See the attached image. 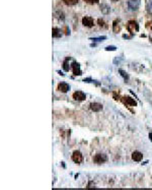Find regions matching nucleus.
<instances>
[{
    "label": "nucleus",
    "instance_id": "obj_1",
    "mask_svg": "<svg viewBox=\"0 0 152 190\" xmlns=\"http://www.w3.org/2000/svg\"><path fill=\"white\" fill-rule=\"evenodd\" d=\"M127 29H128L129 33L133 36L134 32H138V31H139V24H138V23L135 22V20H129L128 24H127Z\"/></svg>",
    "mask_w": 152,
    "mask_h": 190
},
{
    "label": "nucleus",
    "instance_id": "obj_2",
    "mask_svg": "<svg viewBox=\"0 0 152 190\" xmlns=\"http://www.w3.org/2000/svg\"><path fill=\"white\" fill-rule=\"evenodd\" d=\"M140 0H129L128 1V7L130 10H138L140 7Z\"/></svg>",
    "mask_w": 152,
    "mask_h": 190
},
{
    "label": "nucleus",
    "instance_id": "obj_3",
    "mask_svg": "<svg viewBox=\"0 0 152 190\" xmlns=\"http://www.w3.org/2000/svg\"><path fill=\"white\" fill-rule=\"evenodd\" d=\"M93 161L96 164H102V163H106L108 161V157L105 154H98L94 155Z\"/></svg>",
    "mask_w": 152,
    "mask_h": 190
},
{
    "label": "nucleus",
    "instance_id": "obj_4",
    "mask_svg": "<svg viewBox=\"0 0 152 190\" xmlns=\"http://www.w3.org/2000/svg\"><path fill=\"white\" fill-rule=\"evenodd\" d=\"M82 24L84 26H87V28H92L94 25V20L90 16H84L82 18Z\"/></svg>",
    "mask_w": 152,
    "mask_h": 190
},
{
    "label": "nucleus",
    "instance_id": "obj_5",
    "mask_svg": "<svg viewBox=\"0 0 152 190\" xmlns=\"http://www.w3.org/2000/svg\"><path fill=\"white\" fill-rule=\"evenodd\" d=\"M121 100H122V102H123V103L125 104L126 106H133V107L137 106V102H136L134 99L130 98V97H123Z\"/></svg>",
    "mask_w": 152,
    "mask_h": 190
},
{
    "label": "nucleus",
    "instance_id": "obj_6",
    "mask_svg": "<svg viewBox=\"0 0 152 190\" xmlns=\"http://www.w3.org/2000/svg\"><path fill=\"white\" fill-rule=\"evenodd\" d=\"M73 99L75 100V101H79V102H81V101H84L85 99H86V96H85V94L83 93V92H80V91H77V92H75L74 94H73Z\"/></svg>",
    "mask_w": 152,
    "mask_h": 190
},
{
    "label": "nucleus",
    "instance_id": "obj_7",
    "mask_svg": "<svg viewBox=\"0 0 152 190\" xmlns=\"http://www.w3.org/2000/svg\"><path fill=\"white\" fill-rule=\"evenodd\" d=\"M72 160H73V162L77 163V164H80V163H82V161H83V157H82L80 152L75 151L72 154Z\"/></svg>",
    "mask_w": 152,
    "mask_h": 190
},
{
    "label": "nucleus",
    "instance_id": "obj_8",
    "mask_svg": "<svg viewBox=\"0 0 152 190\" xmlns=\"http://www.w3.org/2000/svg\"><path fill=\"white\" fill-rule=\"evenodd\" d=\"M71 66H72V69H73V74L74 75H81V70H80V65H79V63H77V62H74L71 64Z\"/></svg>",
    "mask_w": 152,
    "mask_h": 190
},
{
    "label": "nucleus",
    "instance_id": "obj_9",
    "mask_svg": "<svg viewBox=\"0 0 152 190\" xmlns=\"http://www.w3.org/2000/svg\"><path fill=\"white\" fill-rule=\"evenodd\" d=\"M57 89H58V91H60L62 93H67L69 90H70V85H69L68 83H60L57 86Z\"/></svg>",
    "mask_w": 152,
    "mask_h": 190
},
{
    "label": "nucleus",
    "instance_id": "obj_10",
    "mask_svg": "<svg viewBox=\"0 0 152 190\" xmlns=\"http://www.w3.org/2000/svg\"><path fill=\"white\" fill-rule=\"evenodd\" d=\"M90 109L93 112H99L102 110V105L99 103H91L90 104Z\"/></svg>",
    "mask_w": 152,
    "mask_h": 190
},
{
    "label": "nucleus",
    "instance_id": "obj_11",
    "mask_svg": "<svg viewBox=\"0 0 152 190\" xmlns=\"http://www.w3.org/2000/svg\"><path fill=\"white\" fill-rule=\"evenodd\" d=\"M142 158H143V154L140 152H134L132 154V159L135 162H140V161H142Z\"/></svg>",
    "mask_w": 152,
    "mask_h": 190
},
{
    "label": "nucleus",
    "instance_id": "obj_12",
    "mask_svg": "<svg viewBox=\"0 0 152 190\" xmlns=\"http://www.w3.org/2000/svg\"><path fill=\"white\" fill-rule=\"evenodd\" d=\"M52 36H53V38H61V36H62L61 30L58 28H54L52 30Z\"/></svg>",
    "mask_w": 152,
    "mask_h": 190
},
{
    "label": "nucleus",
    "instance_id": "obj_13",
    "mask_svg": "<svg viewBox=\"0 0 152 190\" xmlns=\"http://www.w3.org/2000/svg\"><path fill=\"white\" fill-rule=\"evenodd\" d=\"M100 11L103 13V14H108V13H109V7L107 5V4H101L100 5Z\"/></svg>",
    "mask_w": 152,
    "mask_h": 190
},
{
    "label": "nucleus",
    "instance_id": "obj_14",
    "mask_svg": "<svg viewBox=\"0 0 152 190\" xmlns=\"http://www.w3.org/2000/svg\"><path fill=\"white\" fill-rule=\"evenodd\" d=\"M113 31L115 33H119L121 31V26L119 25V23L117 20H114V23H113Z\"/></svg>",
    "mask_w": 152,
    "mask_h": 190
},
{
    "label": "nucleus",
    "instance_id": "obj_15",
    "mask_svg": "<svg viewBox=\"0 0 152 190\" xmlns=\"http://www.w3.org/2000/svg\"><path fill=\"white\" fill-rule=\"evenodd\" d=\"M98 25L100 26V28H103V29H107V28H108L107 23H106L103 19H101V18H98Z\"/></svg>",
    "mask_w": 152,
    "mask_h": 190
},
{
    "label": "nucleus",
    "instance_id": "obj_16",
    "mask_svg": "<svg viewBox=\"0 0 152 190\" xmlns=\"http://www.w3.org/2000/svg\"><path fill=\"white\" fill-rule=\"evenodd\" d=\"M66 5H75L78 3V0H63Z\"/></svg>",
    "mask_w": 152,
    "mask_h": 190
},
{
    "label": "nucleus",
    "instance_id": "obj_17",
    "mask_svg": "<svg viewBox=\"0 0 152 190\" xmlns=\"http://www.w3.org/2000/svg\"><path fill=\"white\" fill-rule=\"evenodd\" d=\"M91 41H95V42H100V41H103V40H107V37L106 36H101V37H96V38H90Z\"/></svg>",
    "mask_w": 152,
    "mask_h": 190
},
{
    "label": "nucleus",
    "instance_id": "obj_18",
    "mask_svg": "<svg viewBox=\"0 0 152 190\" xmlns=\"http://www.w3.org/2000/svg\"><path fill=\"white\" fill-rule=\"evenodd\" d=\"M63 68L65 71H69V69H70V66L68 65V58H66L64 60V62H63Z\"/></svg>",
    "mask_w": 152,
    "mask_h": 190
},
{
    "label": "nucleus",
    "instance_id": "obj_19",
    "mask_svg": "<svg viewBox=\"0 0 152 190\" xmlns=\"http://www.w3.org/2000/svg\"><path fill=\"white\" fill-rule=\"evenodd\" d=\"M119 72H120V74H121V75L124 77V79H125V80H128V79H129V75H128V74H127L125 71H124V70L120 69V70H119Z\"/></svg>",
    "mask_w": 152,
    "mask_h": 190
},
{
    "label": "nucleus",
    "instance_id": "obj_20",
    "mask_svg": "<svg viewBox=\"0 0 152 190\" xmlns=\"http://www.w3.org/2000/svg\"><path fill=\"white\" fill-rule=\"evenodd\" d=\"M146 10L148 13H150V14H152V1L148 2L147 6H146Z\"/></svg>",
    "mask_w": 152,
    "mask_h": 190
},
{
    "label": "nucleus",
    "instance_id": "obj_21",
    "mask_svg": "<svg viewBox=\"0 0 152 190\" xmlns=\"http://www.w3.org/2000/svg\"><path fill=\"white\" fill-rule=\"evenodd\" d=\"M117 47L116 46H108L106 47V51H116Z\"/></svg>",
    "mask_w": 152,
    "mask_h": 190
},
{
    "label": "nucleus",
    "instance_id": "obj_22",
    "mask_svg": "<svg viewBox=\"0 0 152 190\" xmlns=\"http://www.w3.org/2000/svg\"><path fill=\"white\" fill-rule=\"evenodd\" d=\"M84 1L88 4H96L99 2V0H84Z\"/></svg>",
    "mask_w": 152,
    "mask_h": 190
},
{
    "label": "nucleus",
    "instance_id": "obj_23",
    "mask_svg": "<svg viewBox=\"0 0 152 190\" xmlns=\"http://www.w3.org/2000/svg\"><path fill=\"white\" fill-rule=\"evenodd\" d=\"M83 81L84 83H93V81H95V80H92L91 78H84Z\"/></svg>",
    "mask_w": 152,
    "mask_h": 190
},
{
    "label": "nucleus",
    "instance_id": "obj_24",
    "mask_svg": "<svg viewBox=\"0 0 152 190\" xmlns=\"http://www.w3.org/2000/svg\"><path fill=\"white\" fill-rule=\"evenodd\" d=\"M65 34L68 36V35H70V31H68V28L67 26H65Z\"/></svg>",
    "mask_w": 152,
    "mask_h": 190
},
{
    "label": "nucleus",
    "instance_id": "obj_25",
    "mask_svg": "<svg viewBox=\"0 0 152 190\" xmlns=\"http://www.w3.org/2000/svg\"><path fill=\"white\" fill-rule=\"evenodd\" d=\"M123 38H124V39H131V38H132V36H127V35H123Z\"/></svg>",
    "mask_w": 152,
    "mask_h": 190
},
{
    "label": "nucleus",
    "instance_id": "obj_26",
    "mask_svg": "<svg viewBox=\"0 0 152 190\" xmlns=\"http://www.w3.org/2000/svg\"><path fill=\"white\" fill-rule=\"evenodd\" d=\"M149 138H150V140L152 141V133H150V134H149Z\"/></svg>",
    "mask_w": 152,
    "mask_h": 190
},
{
    "label": "nucleus",
    "instance_id": "obj_27",
    "mask_svg": "<svg viewBox=\"0 0 152 190\" xmlns=\"http://www.w3.org/2000/svg\"><path fill=\"white\" fill-rule=\"evenodd\" d=\"M95 46H96L95 44H90V47H95Z\"/></svg>",
    "mask_w": 152,
    "mask_h": 190
},
{
    "label": "nucleus",
    "instance_id": "obj_28",
    "mask_svg": "<svg viewBox=\"0 0 152 190\" xmlns=\"http://www.w3.org/2000/svg\"><path fill=\"white\" fill-rule=\"evenodd\" d=\"M112 1H114V2H116V1H119V0H112Z\"/></svg>",
    "mask_w": 152,
    "mask_h": 190
},
{
    "label": "nucleus",
    "instance_id": "obj_29",
    "mask_svg": "<svg viewBox=\"0 0 152 190\" xmlns=\"http://www.w3.org/2000/svg\"><path fill=\"white\" fill-rule=\"evenodd\" d=\"M150 41H151V42H152V39H150Z\"/></svg>",
    "mask_w": 152,
    "mask_h": 190
}]
</instances>
